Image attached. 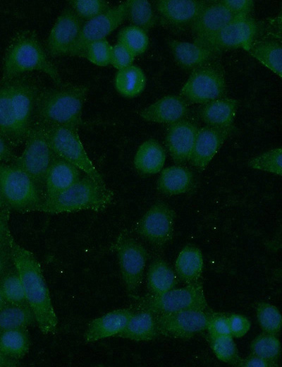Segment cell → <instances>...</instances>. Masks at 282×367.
Wrapping results in <instances>:
<instances>
[{"label": "cell", "instance_id": "6da1fadb", "mask_svg": "<svg viewBox=\"0 0 282 367\" xmlns=\"http://www.w3.org/2000/svg\"><path fill=\"white\" fill-rule=\"evenodd\" d=\"M10 246L13 265L20 278L26 301L36 324L44 335L55 333L57 317L42 267L35 255L18 244L11 236Z\"/></svg>", "mask_w": 282, "mask_h": 367}, {"label": "cell", "instance_id": "7a4b0ae2", "mask_svg": "<svg viewBox=\"0 0 282 367\" xmlns=\"http://www.w3.org/2000/svg\"><path fill=\"white\" fill-rule=\"evenodd\" d=\"M88 91L86 85L70 84L40 91L37 98L35 119L78 131Z\"/></svg>", "mask_w": 282, "mask_h": 367}, {"label": "cell", "instance_id": "3957f363", "mask_svg": "<svg viewBox=\"0 0 282 367\" xmlns=\"http://www.w3.org/2000/svg\"><path fill=\"white\" fill-rule=\"evenodd\" d=\"M33 71L47 74L56 85L64 84L36 33L30 30L21 31L7 48L3 61L2 80L11 79Z\"/></svg>", "mask_w": 282, "mask_h": 367}, {"label": "cell", "instance_id": "277c9868", "mask_svg": "<svg viewBox=\"0 0 282 367\" xmlns=\"http://www.w3.org/2000/svg\"><path fill=\"white\" fill-rule=\"evenodd\" d=\"M114 198L113 191L87 175L55 197L44 200L37 211L60 214L81 210H104Z\"/></svg>", "mask_w": 282, "mask_h": 367}, {"label": "cell", "instance_id": "5b68a950", "mask_svg": "<svg viewBox=\"0 0 282 367\" xmlns=\"http://www.w3.org/2000/svg\"><path fill=\"white\" fill-rule=\"evenodd\" d=\"M24 143L21 155L16 157L13 164L33 181L43 198L45 176L56 155L41 121L34 119Z\"/></svg>", "mask_w": 282, "mask_h": 367}, {"label": "cell", "instance_id": "8992f818", "mask_svg": "<svg viewBox=\"0 0 282 367\" xmlns=\"http://www.w3.org/2000/svg\"><path fill=\"white\" fill-rule=\"evenodd\" d=\"M0 193L7 206L20 212L37 211L43 201L33 181L13 163H0Z\"/></svg>", "mask_w": 282, "mask_h": 367}, {"label": "cell", "instance_id": "52a82bcc", "mask_svg": "<svg viewBox=\"0 0 282 367\" xmlns=\"http://www.w3.org/2000/svg\"><path fill=\"white\" fill-rule=\"evenodd\" d=\"M133 309H146L154 314L169 313L190 308H209L202 284L199 281L174 288L159 295L135 296Z\"/></svg>", "mask_w": 282, "mask_h": 367}, {"label": "cell", "instance_id": "ba28073f", "mask_svg": "<svg viewBox=\"0 0 282 367\" xmlns=\"http://www.w3.org/2000/svg\"><path fill=\"white\" fill-rule=\"evenodd\" d=\"M42 123L49 145L56 155L70 162L94 181L105 184L102 175L87 155L78 131Z\"/></svg>", "mask_w": 282, "mask_h": 367}, {"label": "cell", "instance_id": "9c48e42d", "mask_svg": "<svg viewBox=\"0 0 282 367\" xmlns=\"http://www.w3.org/2000/svg\"><path fill=\"white\" fill-rule=\"evenodd\" d=\"M226 92L223 69L214 60L192 71L180 90V97L191 103L204 104L224 97Z\"/></svg>", "mask_w": 282, "mask_h": 367}, {"label": "cell", "instance_id": "30bf717a", "mask_svg": "<svg viewBox=\"0 0 282 367\" xmlns=\"http://www.w3.org/2000/svg\"><path fill=\"white\" fill-rule=\"evenodd\" d=\"M121 277L128 294L137 296L141 285L148 253L145 248L134 238L121 233L114 245Z\"/></svg>", "mask_w": 282, "mask_h": 367}, {"label": "cell", "instance_id": "8fae6325", "mask_svg": "<svg viewBox=\"0 0 282 367\" xmlns=\"http://www.w3.org/2000/svg\"><path fill=\"white\" fill-rule=\"evenodd\" d=\"M212 313L209 307L154 315L159 335L188 339L207 330Z\"/></svg>", "mask_w": 282, "mask_h": 367}, {"label": "cell", "instance_id": "7c38bea8", "mask_svg": "<svg viewBox=\"0 0 282 367\" xmlns=\"http://www.w3.org/2000/svg\"><path fill=\"white\" fill-rule=\"evenodd\" d=\"M128 1L111 6L104 13L83 23L69 56L85 57L90 44L106 39L127 18Z\"/></svg>", "mask_w": 282, "mask_h": 367}, {"label": "cell", "instance_id": "4fadbf2b", "mask_svg": "<svg viewBox=\"0 0 282 367\" xmlns=\"http://www.w3.org/2000/svg\"><path fill=\"white\" fill-rule=\"evenodd\" d=\"M18 142L24 143L35 119L37 98L40 92L37 85L24 75L8 79Z\"/></svg>", "mask_w": 282, "mask_h": 367}, {"label": "cell", "instance_id": "5bb4252c", "mask_svg": "<svg viewBox=\"0 0 282 367\" xmlns=\"http://www.w3.org/2000/svg\"><path fill=\"white\" fill-rule=\"evenodd\" d=\"M259 30L256 20L250 16L239 18L215 34L194 42L221 54V52L243 48L245 50L255 41Z\"/></svg>", "mask_w": 282, "mask_h": 367}, {"label": "cell", "instance_id": "9a60e30c", "mask_svg": "<svg viewBox=\"0 0 282 367\" xmlns=\"http://www.w3.org/2000/svg\"><path fill=\"white\" fill-rule=\"evenodd\" d=\"M175 211L166 203L153 204L137 224L139 235L156 247L166 245L173 235Z\"/></svg>", "mask_w": 282, "mask_h": 367}, {"label": "cell", "instance_id": "2e32d148", "mask_svg": "<svg viewBox=\"0 0 282 367\" xmlns=\"http://www.w3.org/2000/svg\"><path fill=\"white\" fill-rule=\"evenodd\" d=\"M82 24V20L70 7L63 9L57 17L48 36L47 54L52 57L69 55Z\"/></svg>", "mask_w": 282, "mask_h": 367}, {"label": "cell", "instance_id": "e0dca14e", "mask_svg": "<svg viewBox=\"0 0 282 367\" xmlns=\"http://www.w3.org/2000/svg\"><path fill=\"white\" fill-rule=\"evenodd\" d=\"M233 131L229 127L205 126L198 129L190 162L197 169L204 170Z\"/></svg>", "mask_w": 282, "mask_h": 367}, {"label": "cell", "instance_id": "ac0fdd59", "mask_svg": "<svg viewBox=\"0 0 282 367\" xmlns=\"http://www.w3.org/2000/svg\"><path fill=\"white\" fill-rule=\"evenodd\" d=\"M198 129L195 123L185 119L169 124L165 145L176 164L189 162Z\"/></svg>", "mask_w": 282, "mask_h": 367}, {"label": "cell", "instance_id": "d6986e66", "mask_svg": "<svg viewBox=\"0 0 282 367\" xmlns=\"http://www.w3.org/2000/svg\"><path fill=\"white\" fill-rule=\"evenodd\" d=\"M241 17L245 16L233 13L221 1H211L190 28L195 41L200 40L215 34Z\"/></svg>", "mask_w": 282, "mask_h": 367}, {"label": "cell", "instance_id": "ffe728a7", "mask_svg": "<svg viewBox=\"0 0 282 367\" xmlns=\"http://www.w3.org/2000/svg\"><path fill=\"white\" fill-rule=\"evenodd\" d=\"M211 1L159 0L155 8L166 22L173 25H190Z\"/></svg>", "mask_w": 282, "mask_h": 367}, {"label": "cell", "instance_id": "44dd1931", "mask_svg": "<svg viewBox=\"0 0 282 367\" xmlns=\"http://www.w3.org/2000/svg\"><path fill=\"white\" fill-rule=\"evenodd\" d=\"M81 177V171L78 167L56 155L45 176L43 201L60 194Z\"/></svg>", "mask_w": 282, "mask_h": 367}, {"label": "cell", "instance_id": "7402d4cb", "mask_svg": "<svg viewBox=\"0 0 282 367\" xmlns=\"http://www.w3.org/2000/svg\"><path fill=\"white\" fill-rule=\"evenodd\" d=\"M133 311L130 308H119L93 319L87 325L85 341L90 343L118 336L124 330Z\"/></svg>", "mask_w": 282, "mask_h": 367}, {"label": "cell", "instance_id": "603a6c76", "mask_svg": "<svg viewBox=\"0 0 282 367\" xmlns=\"http://www.w3.org/2000/svg\"><path fill=\"white\" fill-rule=\"evenodd\" d=\"M188 113L186 101L180 96L170 95L142 109L140 116L148 122L171 124L185 119Z\"/></svg>", "mask_w": 282, "mask_h": 367}, {"label": "cell", "instance_id": "cb8c5ba5", "mask_svg": "<svg viewBox=\"0 0 282 367\" xmlns=\"http://www.w3.org/2000/svg\"><path fill=\"white\" fill-rule=\"evenodd\" d=\"M168 46L176 62L183 69L194 70L216 60L219 54L195 42L171 40Z\"/></svg>", "mask_w": 282, "mask_h": 367}, {"label": "cell", "instance_id": "d4e9b609", "mask_svg": "<svg viewBox=\"0 0 282 367\" xmlns=\"http://www.w3.org/2000/svg\"><path fill=\"white\" fill-rule=\"evenodd\" d=\"M159 335L155 315L149 310L133 309L124 330L118 336L136 342H147Z\"/></svg>", "mask_w": 282, "mask_h": 367}, {"label": "cell", "instance_id": "484cf974", "mask_svg": "<svg viewBox=\"0 0 282 367\" xmlns=\"http://www.w3.org/2000/svg\"><path fill=\"white\" fill-rule=\"evenodd\" d=\"M194 181L192 172L180 164L167 167L161 171L157 189L167 195H177L190 190Z\"/></svg>", "mask_w": 282, "mask_h": 367}, {"label": "cell", "instance_id": "4316f807", "mask_svg": "<svg viewBox=\"0 0 282 367\" xmlns=\"http://www.w3.org/2000/svg\"><path fill=\"white\" fill-rule=\"evenodd\" d=\"M166 158L164 147L157 140L150 138L139 146L134 157L133 164L140 173L152 175L162 170Z\"/></svg>", "mask_w": 282, "mask_h": 367}, {"label": "cell", "instance_id": "83f0119b", "mask_svg": "<svg viewBox=\"0 0 282 367\" xmlns=\"http://www.w3.org/2000/svg\"><path fill=\"white\" fill-rule=\"evenodd\" d=\"M238 107L237 100L224 97L204 104L200 116L207 126L229 127L233 126Z\"/></svg>", "mask_w": 282, "mask_h": 367}, {"label": "cell", "instance_id": "f1b7e54d", "mask_svg": "<svg viewBox=\"0 0 282 367\" xmlns=\"http://www.w3.org/2000/svg\"><path fill=\"white\" fill-rule=\"evenodd\" d=\"M204 267L201 250L193 245L184 246L175 262V272L184 283L190 284L200 280Z\"/></svg>", "mask_w": 282, "mask_h": 367}, {"label": "cell", "instance_id": "f546056e", "mask_svg": "<svg viewBox=\"0 0 282 367\" xmlns=\"http://www.w3.org/2000/svg\"><path fill=\"white\" fill-rule=\"evenodd\" d=\"M178 278L166 261L156 259L149 265L147 272V287L149 294L159 295L177 287Z\"/></svg>", "mask_w": 282, "mask_h": 367}, {"label": "cell", "instance_id": "4dcf8cb0", "mask_svg": "<svg viewBox=\"0 0 282 367\" xmlns=\"http://www.w3.org/2000/svg\"><path fill=\"white\" fill-rule=\"evenodd\" d=\"M0 134L13 148L20 145L16 132L10 80H1L0 82Z\"/></svg>", "mask_w": 282, "mask_h": 367}, {"label": "cell", "instance_id": "1f68e13d", "mask_svg": "<svg viewBox=\"0 0 282 367\" xmlns=\"http://www.w3.org/2000/svg\"><path fill=\"white\" fill-rule=\"evenodd\" d=\"M246 51L262 65L282 77V46L277 40L253 41Z\"/></svg>", "mask_w": 282, "mask_h": 367}, {"label": "cell", "instance_id": "d6a6232c", "mask_svg": "<svg viewBox=\"0 0 282 367\" xmlns=\"http://www.w3.org/2000/svg\"><path fill=\"white\" fill-rule=\"evenodd\" d=\"M36 323L32 309L27 303H5L0 308V332L25 328Z\"/></svg>", "mask_w": 282, "mask_h": 367}, {"label": "cell", "instance_id": "836d02e7", "mask_svg": "<svg viewBox=\"0 0 282 367\" xmlns=\"http://www.w3.org/2000/svg\"><path fill=\"white\" fill-rule=\"evenodd\" d=\"M146 76L137 66L131 65L118 70L114 80L117 92L127 98H133L142 92L146 86Z\"/></svg>", "mask_w": 282, "mask_h": 367}, {"label": "cell", "instance_id": "e575fe53", "mask_svg": "<svg viewBox=\"0 0 282 367\" xmlns=\"http://www.w3.org/2000/svg\"><path fill=\"white\" fill-rule=\"evenodd\" d=\"M30 349V337L27 329L18 328L0 332V351L6 356L19 360Z\"/></svg>", "mask_w": 282, "mask_h": 367}, {"label": "cell", "instance_id": "d590c367", "mask_svg": "<svg viewBox=\"0 0 282 367\" xmlns=\"http://www.w3.org/2000/svg\"><path fill=\"white\" fill-rule=\"evenodd\" d=\"M0 291L6 303H27L20 278L14 265L0 279Z\"/></svg>", "mask_w": 282, "mask_h": 367}, {"label": "cell", "instance_id": "8d00e7d4", "mask_svg": "<svg viewBox=\"0 0 282 367\" xmlns=\"http://www.w3.org/2000/svg\"><path fill=\"white\" fill-rule=\"evenodd\" d=\"M127 18L133 25L147 32L157 21L151 4L146 0H128Z\"/></svg>", "mask_w": 282, "mask_h": 367}, {"label": "cell", "instance_id": "74e56055", "mask_svg": "<svg viewBox=\"0 0 282 367\" xmlns=\"http://www.w3.org/2000/svg\"><path fill=\"white\" fill-rule=\"evenodd\" d=\"M250 351L252 354L277 362L281 354V343L276 335L263 332L253 339Z\"/></svg>", "mask_w": 282, "mask_h": 367}, {"label": "cell", "instance_id": "f35d334b", "mask_svg": "<svg viewBox=\"0 0 282 367\" xmlns=\"http://www.w3.org/2000/svg\"><path fill=\"white\" fill-rule=\"evenodd\" d=\"M117 40L118 42L127 47L135 56L144 53L149 45L147 32L133 25L123 28L118 34Z\"/></svg>", "mask_w": 282, "mask_h": 367}, {"label": "cell", "instance_id": "ab89813d", "mask_svg": "<svg viewBox=\"0 0 282 367\" xmlns=\"http://www.w3.org/2000/svg\"><path fill=\"white\" fill-rule=\"evenodd\" d=\"M208 336L211 349L218 359L225 363L237 364L240 358L231 335Z\"/></svg>", "mask_w": 282, "mask_h": 367}, {"label": "cell", "instance_id": "60d3db41", "mask_svg": "<svg viewBox=\"0 0 282 367\" xmlns=\"http://www.w3.org/2000/svg\"><path fill=\"white\" fill-rule=\"evenodd\" d=\"M257 321L264 332L277 335L281 327L282 318L278 308L268 302L260 301L256 306Z\"/></svg>", "mask_w": 282, "mask_h": 367}, {"label": "cell", "instance_id": "b9f144b4", "mask_svg": "<svg viewBox=\"0 0 282 367\" xmlns=\"http://www.w3.org/2000/svg\"><path fill=\"white\" fill-rule=\"evenodd\" d=\"M281 162L282 150L281 148H276L251 158L247 162V166L252 169L281 176L282 174Z\"/></svg>", "mask_w": 282, "mask_h": 367}, {"label": "cell", "instance_id": "7bdbcfd3", "mask_svg": "<svg viewBox=\"0 0 282 367\" xmlns=\"http://www.w3.org/2000/svg\"><path fill=\"white\" fill-rule=\"evenodd\" d=\"M70 8L82 20H90L109 9L111 6L104 0H71Z\"/></svg>", "mask_w": 282, "mask_h": 367}, {"label": "cell", "instance_id": "ee69618b", "mask_svg": "<svg viewBox=\"0 0 282 367\" xmlns=\"http://www.w3.org/2000/svg\"><path fill=\"white\" fill-rule=\"evenodd\" d=\"M111 49L106 39L95 41L88 45L84 58L97 66H106L111 64Z\"/></svg>", "mask_w": 282, "mask_h": 367}, {"label": "cell", "instance_id": "f6af8a7d", "mask_svg": "<svg viewBox=\"0 0 282 367\" xmlns=\"http://www.w3.org/2000/svg\"><path fill=\"white\" fill-rule=\"evenodd\" d=\"M135 54L127 47L117 42L111 49V64L118 70L132 65Z\"/></svg>", "mask_w": 282, "mask_h": 367}, {"label": "cell", "instance_id": "bcb514c9", "mask_svg": "<svg viewBox=\"0 0 282 367\" xmlns=\"http://www.w3.org/2000/svg\"><path fill=\"white\" fill-rule=\"evenodd\" d=\"M207 330L209 335H230L228 315L213 312L209 318Z\"/></svg>", "mask_w": 282, "mask_h": 367}, {"label": "cell", "instance_id": "7dc6e473", "mask_svg": "<svg viewBox=\"0 0 282 367\" xmlns=\"http://www.w3.org/2000/svg\"><path fill=\"white\" fill-rule=\"evenodd\" d=\"M230 335L233 337H242L249 331L251 323L243 315L232 313L228 315Z\"/></svg>", "mask_w": 282, "mask_h": 367}, {"label": "cell", "instance_id": "c3c4849f", "mask_svg": "<svg viewBox=\"0 0 282 367\" xmlns=\"http://www.w3.org/2000/svg\"><path fill=\"white\" fill-rule=\"evenodd\" d=\"M11 234L0 243V279L13 265L10 246Z\"/></svg>", "mask_w": 282, "mask_h": 367}, {"label": "cell", "instance_id": "681fc988", "mask_svg": "<svg viewBox=\"0 0 282 367\" xmlns=\"http://www.w3.org/2000/svg\"><path fill=\"white\" fill-rule=\"evenodd\" d=\"M221 1L231 12L243 16H248L254 6L252 0H223Z\"/></svg>", "mask_w": 282, "mask_h": 367}, {"label": "cell", "instance_id": "f907efd6", "mask_svg": "<svg viewBox=\"0 0 282 367\" xmlns=\"http://www.w3.org/2000/svg\"><path fill=\"white\" fill-rule=\"evenodd\" d=\"M236 365L240 367H274L277 366V362L251 354L244 359H240Z\"/></svg>", "mask_w": 282, "mask_h": 367}, {"label": "cell", "instance_id": "816d5d0a", "mask_svg": "<svg viewBox=\"0 0 282 367\" xmlns=\"http://www.w3.org/2000/svg\"><path fill=\"white\" fill-rule=\"evenodd\" d=\"M16 158L13 148L0 134V163H13Z\"/></svg>", "mask_w": 282, "mask_h": 367}, {"label": "cell", "instance_id": "f5cc1de1", "mask_svg": "<svg viewBox=\"0 0 282 367\" xmlns=\"http://www.w3.org/2000/svg\"><path fill=\"white\" fill-rule=\"evenodd\" d=\"M8 207L0 211V243L5 241L10 234L8 227Z\"/></svg>", "mask_w": 282, "mask_h": 367}, {"label": "cell", "instance_id": "db71d44e", "mask_svg": "<svg viewBox=\"0 0 282 367\" xmlns=\"http://www.w3.org/2000/svg\"><path fill=\"white\" fill-rule=\"evenodd\" d=\"M18 364V361L6 356L0 351V367H13Z\"/></svg>", "mask_w": 282, "mask_h": 367}, {"label": "cell", "instance_id": "11a10c76", "mask_svg": "<svg viewBox=\"0 0 282 367\" xmlns=\"http://www.w3.org/2000/svg\"><path fill=\"white\" fill-rule=\"evenodd\" d=\"M8 207L6 203H5L1 193H0V211L4 210L5 208Z\"/></svg>", "mask_w": 282, "mask_h": 367}, {"label": "cell", "instance_id": "9f6ffc18", "mask_svg": "<svg viewBox=\"0 0 282 367\" xmlns=\"http://www.w3.org/2000/svg\"><path fill=\"white\" fill-rule=\"evenodd\" d=\"M6 303L1 291H0V308Z\"/></svg>", "mask_w": 282, "mask_h": 367}]
</instances>
